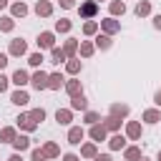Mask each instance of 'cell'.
Returning <instances> with one entry per match:
<instances>
[{
    "label": "cell",
    "instance_id": "cell-1",
    "mask_svg": "<svg viewBox=\"0 0 161 161\" xmlns=\"http://www.w3.org/2000/svg\"><path fill=\"white\" fill-rule=\"evenodd\" d=\"M30 83H33V88H35V91H43V88H48V75H45L43 70H38V73L30 78Z\"/></svg>",
    "mask_w": 161,
    "mask_h": 161
},
{
    "label": "cell",
    "instance_id": "cell-2",
    "mask_svg": "<svg viewBox=\"0 0 161 161\" xmlns=\"http://www.w3.org/2000/svg\"><path fill=\"white\" fill-rule=\"evenodd\" d=\"M80 141H83V128H80V126H73V128L68 131V143H70V146H78Z\"/></svg>",
    "mask_w": 161,
    "mask_h": 161
},
{
    "label": "cell",
    "instance_id": "cell-3",
    "mask_svg": "<svg viewBox=\"0 0 161 161\" xmlns=\"http://www.w3.org/2000/svg\"><path fill=\"white\" fill-rule=\"evenodd\" d=\"M96 13H98V5H96L93 0H91V3H83V5H80V18H93Z\"/></svg>",
    "mask_w": 161,
    "mask_h": 161
},
{
    "label": "cell",
    "instance_id": "cell-4",
    "mask_svg": "<svg viewBox=\"0 0 161 161\" xmlns=\"http://www.w3.org/2000/svg\"><path fill=\"white\" fill-rule=\"evenodd\" d=\"M70 108H73V111H86V108H88V101H86V96H83V93L73 96V101H70Z\"/></svg>",
    "mask_w": 161,
    "mask_h": 161
},
{
    "label": "cell",
    "instance_id": "cell-5",
    "mask_svg": "<svg viewBox=\"0 0 161 161\" xmlns=\"http://www.w3.org/2000/svg\"><path fill=\"white\" fill-rule=\"evenodd\" d=\"M35 13H38V15H43V18H48V15L53 13V5H50L48 0H38V5H35Z\"/></svg>",
    "mask_w": 161,
    "mask_h": 161
},
{
    "label": "cell",
    "instance_id": "cell-6",
    "mask_svg": "<svg viewBox=\"0 0 161 161\" xmlns=\"http://www.w3.org/2000/svg\"><path fill=\"white\" fill-rule=\"evenodd\" d=\"M18 126H23L25 131H35V126H38V123L30 118V113H25V116H18Z\"/></svg>",
    "mask_w": 161,
    "mask_h": 161
},
{
    "label": "cell",
    "instance_id": "cell-7",
    "mask_svg": "<svg viewBox=\"0 0 161 161\" xmlns=\"http://www.w3.org/2000/svg\"><path fill=\"white\" fill-rule=\"evenodd\" d=\"M38 45L53 50V48H55V45H53V33H40V35H38Z\"/></svg>",
    "mask_w": 161,
    "mask_h": 161
},
{
    "label": "cell",
    "instance_id": "cell-8",
    "mask_svg": "<svg viewBox=\"0 0 161 161\" xmlns=\"http://www.w3.org/2000/svg\"><path fill=\"white\" fill-rule=\"evenodd\" d=\"M25 50H28V48H25V40H23V38H18V40L10 43V53H13V55H23Z\"/></svg>",
    "mask_w": 161,
    "mask_h": 161
},
{
    "label": "cell",
    "instance_id": "cell-9",
    "mask_svg": "<svg viewBox=\"0 0 161 161\" xmlns=\"http://www.w3.org/2000/svg\"><path fill=\"white\" fill-rule=\"evenodd\" d=\"M13 83H15V86H25V83H30V78H28V73H25V70H20V68H18V70L13 73Z\"/></svg>",
    "mask_w": 161,
    "mask_h": 161
},
{
    "label": "cell",
    "instance_id": "cell-10",
    "mask_svg": "<svg viewBox=\"0 0 161 161\" xmlns=\"http://www.w3.org/2000/svg\"><path fill=\"white\" fill-rule=\"evenodd\" d=\"M60 86H63V75H60V73H50V75H48V88L58 91Z\"/></svg>",
    "mask_w": 161,
    "mask_h": 161
},
{
    "label": "cell",
    "instance_id": "cell-11",
    "mask_svg": "<svg viewBox=\"0 0 161 161\" xmlns=\"http://www.w3.org/2000/svg\"><path fill=\"white\" fill-rule=\"evenodd\" d=\"M10 101H13L15 106H25V103H28L30 98H28V93H25V91H15V93L10 96Z\"/></svg>",
    "mask_w": 161,
    "mask_h": 161
},
{
    "label": "cell",
    "instance_id": "cell-12",
    "mask_svg": "<svg viewBox=\"0 0 161 161\" xmlns=\"http://www.w3.org/2000/svg\"><path fill=\"white\" fill-rule=\"evenodd\" d=\"M91 138H93V141H103V138H106V126L93 123V128H91Z\"/></svg>",
    "mask_w": 161,
    "mask_h": 161
},
{
    "label": "cell",
    "instance_id": "cell-13",
    "mask_svg": "<svg viewBox=\"0 0 161 161\" xmlns=\"http://www.w3.org/2000/svg\"><path fill=\"white\" fill-rule=\"evenodd\" d=\"M101 28H103L106 33H116V30H118L121 25H118V23H116L113 18H108V20H101Z\"/></svg>",
    "mask_w": 161,
    "mask_h": 161
},
{
    "label": "cell",
    "instance_id": "cell-14",
    "mask_svg": "<svg viewBox=\"0 0 161 161\" xmlns=\"http://www.w3.org/2000/svg\"><path fill=\"white\" fill-rule=\"evenodd\" d=\"M143 121H146V123H158V121H161V113H158L156 108H151V111L143 113Z\"/></svg>",
    "mask_w": 161,
    "mask_h": 161
},
{
    "label": "cell",
    "instance_id": "cell-15",
    "mask_svg": "<svg viewBox=\"0 0 161 161\" xmlns=\"http://www.w3.org/2000/svg\"><path fill=\"white\" fill-rule=\"evenodd\" d=\"M55 121H58L60 126H68V123H70V111H65V108L60 111V108H58V113H55Z\"/></svg>",
    "mask_w": 161,
    "mask_h": 161
},
{
    "label": "cell",
    "instance_id": "cell-16",
    "mask_svg": "<svg viewBox=\"0 0 161 161\" xmlns=\"http://www.w3.org/2000/svg\"><path fill=\"white\" fill-rule=\"evenodd\" d=\"M13 146H15L18 151H25V148H30V138H28V136H18V138L13 141Z\"/></svg>",
    "mask_w": 161,
    "mask_h": 161
},
{
    "label": "cell",
    "instance_id": "cell-17",
    "mask_svg": "<svg viewBox=\"0 0 161 161\" xmlns=\"http://www.w3.org/2000/svg\"><path fill=\"white\" fill-rule=\"evenodd\" d=\"M123 13H126L123 0H113V3H111V15H123Z\"/></svg>",
    "mask_w": 161,
    "mask_h": 161
},
{
    "label": "cell",
    "instance_id": "cell-18",
    "mask_svg": "<svg viewBox=\"0 0 161 161\" xmlns=\"http://www.w3.org/2000/svg\"><path fill=\"white\" fill-rule=\"evenodd\" d=\"M126 133H128L131 138H138V136H141V126H138L136 121H131V123L126 126Z\"/></svg>",
    "mask_w": 161,
    "mask_h": 161
},
{
    "label": "cell",
    "instance_id": "cell-19",
    "mask_svg": "<svg viewBox=\"0 0 161 161\" xmlns=\"http://www.w3.org/2000/svg\"><path fill=\"white\" fill-rule=\"evenodd\" d=\"M65 91H68L70 96H78V93H80V80H68V83H65Z\"/></svg>",
    "mask_w": 161,
    "mask_h": 161
},
{
    "label": "cell",
    "instance_id": "cell-20",
    "mask_svg": "<svg viewBox=\"0 0 161 161\" xmlns=\"http://www.w3.org/2000/svg\"><path fill=\"white\" fill-rule=\"evenodd\" d=\"M111 116H128V106H118V103H113L111 106Z\"/></svg>",
    "mask_w": 161,
    "mask_h": 161
},
{
    "label": "cell",
    "instance_id": "cell-21",
    "mask_svg": "<svg viewBox=\"0 0 161 161\" xmlns=\"http://www.w3.org/2000/svg\"><path fill=\"white\" fill-rule=\"evenodd\" d=\"M0 138L8 141V143H13V141L18 138V136H15V128H3V131H0Z\"/></svg>",
    "mask_w": 161,
    "mask_h": 161
},
{
    "label": "cell",
    "instance_id": "cell-22",
    "mask_svg": "<svg viewBox=\"0 0 161 161\" xmlns=\"http://www.w3.org/2000/svg\"><path fill=\"white\" fill-rule=\"evenodd\" d=\"M108 143H111V148H123V146H126V138H123L121 133H116V136H111Z\"/></svg>",
    "mask_w": 161,
    "mask_h": 161
},
{
    "label": "cell",
    "instance_id": "cell-23",
    "mask_svg": "<svg viewBox=\"0 0 161 161\" xmlns=\"http://www.w3.org/2000/svg\"><path fill=\"white\" fill-rule=\"evenodd\" d=\"M148 13H151V3H146V0H143V3H138V5H136V15H138V18H141V15H148Z\"/></svg>",
    "mask_w": 161,
    "mask_h": 161
},
{
    "label": "cell",
    "instance_id": "cell-24",
    "mask_svg": "<svg viewBox=\"0 0 161 161\" xmlns=\"http://www.w3.org/2000/svg\"><path fill=\"white\" fill-rule=\"evenodd\" d=\"M43 153H45V156H50V158H53V156H58V153H60V151H58V146H55V143H45V146H43Z\"/></svg>",
    "mask_w": 161,
    "mask_h": 161
},
{
    "label": "cell",
    "instance_id": "cell-25",
    "mask_svg": "<svg viewBox=\"0 0 161 161\" xmlns=\"http://www.w3.org/2000/svg\"><path fill=\"white\" fill-rule=\"evenodd\" d=\"M126 158H128V161H138V158H141V151H138L136 146H131V148H126Z\"/></svg>",
    "mask_w": 161,
    "mask_h": 161
},
{
    "label": "cell",
    "instance_id": "cell-26",
    "mask_svg": "<svg viewBox=\"0 0 161 161\" xmlns=\"http://www.w3.org/2000/svg\"><path fill=\"white\" fill-rule=\"evenodd\" d=\"M25 13H28V8H25L23 3H15V5H13V15H15V18H23Z\"/></svg>",
    "mask_w": 161,
    "mask_h": 161
},
{
    "label": "cell",
    "instance_id": "cell-27",
    "mask_svg": "<svg viewBox=\"0 0 161 161\" xmlns=\"http://www.w3.org/2000/svg\"><path fill=\"white\" fill-rule=\"evenodd\" d=\"M13 25H15V23H13V18H0V30L10 33V30H13Z\"/></svg>",
    "mask_w": 161,
    "mask_h": 161
},
{
    "label": "cell",
    "instance_id": "cell-28",
    "mask_svg": "<svg viewBox=\"0 0 161 161\" xmlns=\"http://www.w3.org/2000/svg\"><path fill=\"white\" fill-rule=\"evenodd\" d=\"M96 45L106 50V48H111V38H108V35H98V38H96Z\"/></svg>",
    "mask_w": 161,
    "mask_h": 161
},
{
    "label": "cell",
    "instance_id": "cell-29",
    "mask_svg": "<svg viewBox=\"0 0 161 161\" xmlns=\"http://www.w3.org/2000/svg\"><path fill=\"white\" fill-rule=\"evenodd\" d=\"M50 58H53V63H60V60H65V53L60 48H53L50 50Z\"/></svg>",
    "mask_w": 161,
    "mask_h": 161
},
{
    "label": "cell",
    "instance_id": "cell-30",
    "mask_svg": "<svg viewBox=\"0 0 161 161\" xmlns=\"http://www.w3.org/2000/svg\"><path fill=\"white\" fill-rule=\"evenodd\" d=\"M121 126V121L116 118V116H111V118H106V131H116Z\"/></svg>",
    "mask_w": 161,
    "mask_h": 161
},
{
    "label": "cell",
    "instance_id": "cell-31",
    "mask_svg": "<svg viewBox=\"0 0 161 161\" xmlns=\"http://www.w3.org/2000/svg\"><path fill=\"white\" fill-rule=\"evenodd\" d=\"M55 30H58V33H68V30H70V20H58V23H55Z\"/></svg>",
    "mask_w": 161,
    "mask_h": 161
},
{
    "label": "cell",
    "instance_id": "cell-32",
    "mask_svg": "<svg viewBox=\"0 0 161 161\" xmlns=\"http://www.w3.org/2000/svg\"><path fill=\"white\" fill-rule=\"evenodd\" d=\"M75 48H78V43H75L73 38H70V40L65 43V48H63V53H65V55H73V53H75Z\"/></svg>",
    "mask_w": 161,
    "mask_h": 161
},
{
    "label": "cell",
    "instance_id": "cell-33",
    "mask_svg": "<svg viewBox=\"0 0 161 161\" xmlns=\"http://www.w3.org/2000/svg\"><path fill=\"white\" fill-rule=\"evenodd\" d=\"M96 30H98V25H96V23H93V20H88V23H86V25H83V33H86V35H93V33H96Z\"/></svg>",
    "mask_w": 161,
    "mask_h": 161
},
{
    "label": "cell",
    "instance_id": "cell-34",
    "mask_svg": "<svg viewBox=\"0 0 161 161\" xmlns=\"http://www.w3.org/2000/svg\"><path fill=\"white\" fill-rule=\"evenodd\" d=\"M65 70H68V73H78V70H80V60H68Z\"/></svg>",
    "mask_w": 161,
    "mask_h": 161
},
{
    "label": "cell",
    "instance_id": "cell-35",
    "mask_svg": "<svg viewBox=\"0 0 161 161\" xmlns=\"http://www.w3.org/2000/svg\"><path fill=\"white\" fill-rule=\"evenodd\" d=\"M30 118L38 123V121H43V118H45V111H43V108H35V111H30Z\"/></svg>",
    "mask_w": 161,
    "mask_h": 161
},
{
    "label": "cell",
    "instance_id": "cell-36",
    "mask_svg": "<svg viewBox=\"0 0 161 161\" xmlns=\"http://www.w3.org/2000/svg\"><path fill=\"white\" fill-rule=\"evenodd\" d=\"M80 153H83V156H88V158H91V156H96V146H93V143H86V146H83V148H80Z\"/></svg>",
    "mask_w": 161,
    "mask_h": 161
},
{
    "label": "cell",
    "instance_id": "cell-37",
    "mask_svg": "<svg viewBox=\"0 0 161 161\" xmlns=\"http://www.w3.org/2000/svg\"><path fill=\"white\" fill-rule=\"evenodd\" d=\"M28 63H30V65H35V68H38V65H40V63H43V55H40V53H33V55H30V58H28Z\"/></svg>",
    "mask_w": 161,
    "mask_h": 161
},
{
    "label": "cell",
    "instance_id": "cell-38",
    "mask_svg": "<svg viewBox=\"0 0 161 161\" xmlns=\"http://www.w3.org/2000/svg\"><path fill=\"white\" fill-rule=\"evenodd\" d=\"M48 156L43 153V148H33V161H45Z\"/></svg>",
    "mask_w": 161,
    "mask_h": 161
},
{
    "label": "cell",
    "instance_id": "cell-39",
    "mask_svg": "<svg viewBox=\"0 0 161 161\" xmlns=\"http://www.w3.org/2000/svg\"><path fill=\"white\" fill-rule=\"evenodd\" d=\"M80 53H83V55L88 58V55L93 53V45H91V43H80Z\"/></svg>",
    "mask_w": 161,
    "mask_h": 161
},
{
    "label": "cell",
    "instance_id": "cell-40",
    "mask_svg": "<svg viewBox=\"0 0 161 161\" xmlns=\"http://www.w3.org/2000/svg\"><path fill=\"white\" fill-rule=\"evenodd\" d=\"M96 121H98V113L88 111V113H86V123H96Z\"/></svg>",
    "mask_w": 161,
    "mask_h": 161
},
{
    "label": "cell",
    "instance_id": "cell-41",
    "mask_svg": "<svg viewBox=\"0 0 161 161\" xmlns=\"http://www.w3.org/2000/svg\"><path fill=\"white\" fill-rule=\"evenodd\" d=\"M3 91H8V78L0 73V93H3Z\"/></svg>",
    "mask_w": 161,
    "mask_h": 161
},
{
    "label": "cell",
    "instance_id": "cell-42",
    "mask_svg": "<svg viewBox=\"0 0 161 161\" xmlns=\"http://www.w3.org/2000/svg\"><path fill=\"white\" fill-rule=\"evenodd\" d=\"M60 5H63V8H73V5H75V0H60Z\"/></svg>",
    "mask_w": 161,
    "mask_h": 161
},
{
    "label": "cell",
    "instance_id": "cell-43",
    "mask_svg": "<svg viewBox=\"0 0 161 161\" xmlns=\"http://www.w3.org/2000/svg\"><path fill=\"white\" fill-rule=\"evenodd\" d=\"M5 65H8V55H3V53H0V70H3Z\"/></svg>",
    "mask_w": 161,
    "mask_h": 161
},
{
    "label": "cell",
    "instance_id": "cell-44",
    "mask_svg": "<svg viewBox=\"0 0 161 161\" xmlns=\"http://www.w3.org/2000/svg\"><path fill=\"white\" fill-rule=\"evenodd\" d=\"M65 161H80V158H78L75 153H65Z\"/></svg>",
    "mask_w": 161,
    "mask_h": 161
},
{
    "label": "cell",
    "instance_id": "cell-45",
    "mask_svg": "<svg viewBox=\"0 0 161 161\" xmlns=\"http://www.w3.org/2000/svg\"><path fill=\"white\" fill-rule=\"evenodd\" d=\"M153 28H158V30H161V15H156V18H153Z\"/></svg>",
    "mask_w": 161,
    "mask_h": 161
},
{
    "label": "cell",
    "instance_id": "cell-46",
    "mask_svg": "<svg viewBox=\"0 0 161 161\" xmlns=\"http://www.w3.org/2000/svg\"><path fill=\"white\" fill-rule=\"evenodd\" d=\"M96 161H111V156L108 153H101V156H96Z\"/></svg>",
    "mask_w": 161,
    "mask_h": 161
},
{
    "label": "cell",
    "instance_id": "cell-47",
    "mask_svg": "<svg viewBox=\"0 0 161 161\" xmlns=\"http://www.w3.org/2000/svg\"><path fill=\"white\" fill-rule=\"evenodd\" d=\"M153 101H156V106H161V91H156V96H153Z\"/></svg>",
    "mask_w": 161,
    "mask_h": 161
},
{
    "label": "cell",
    "instance_id": "cell-48",
    "mask_svg": "<svg viewBox=\"0 0 161 161\" xmlns=\"http://www.w3.org/2000/svg\"><path fill=\"white\" fill-rule=\"evenodd\" d=\"M8 161H23V158H20V156H18V153H13V156H10V158H8Z\"/></svg>",
    "mask_w": 161,
    "mask_h": 161
},
{
    "label": "cell",
    "instance_id": "cell-49",
    "mask_svg": "<svg viewBox=\"0 0 161 161\" xmlns=\"http://www.w3.org/2000/svg\"><path fill=\"white\" fill-rule=\"evenodd\" d=\"M5 5H8V0H0V8H5Z\"/></svg>",
    "mask_w": 161,
    "mask_h": 161
},
{
    "label": "cell",
    "instance_id": "cell-50",
    "mask_svg": "<svg viewBox=\"0 0 161 161\" xmlns=\"http://www.w3.org/2000/svg\"><path fill=\"white\" fill-rule=\"evenodd\" d=\"M138 161H151V158H146V156H141V158H138Z\"/></svg>",
    "mask_w": 161,
    "mask_h": 161
},
{
    "label": "cell",
    "instance_id": "cell-51",
    "mask_svg": "<svg viewBox=\"0 0 161 161\" xmlns=\"http://www.w3.org/2000/svg\"><path fill=\"white\" fill-rule=\"evenodd\" d=\"M158 161H161V151H158Z\"/></svg>",
    "mask_w": 161,
    "mask_h": 161
}]
</instances>
